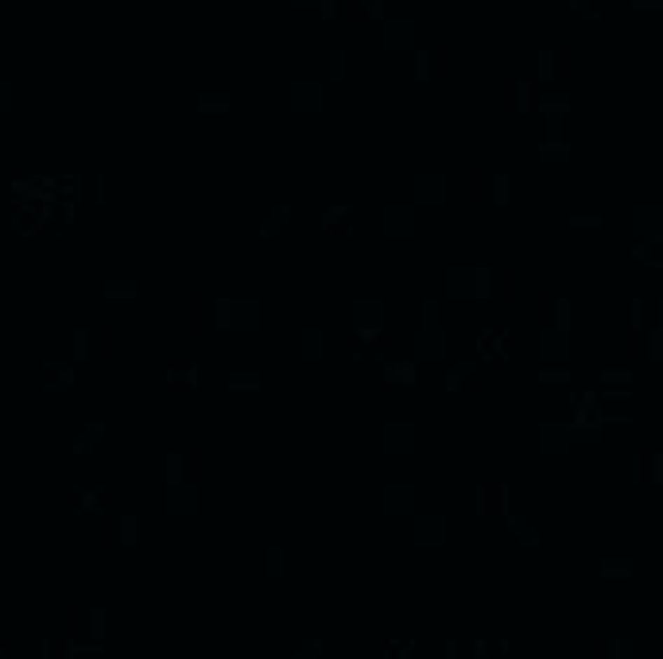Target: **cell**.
I'll return each instance as SVG.
<instances>
[{"label":"cell","instance_id":"obj_35","mask_svg":"<svg viewBox=\"0 0 663 659\" xmlns=\"http://www.w3.org/2000/svg\"><path fill=\"white\" fill-rule=\"evenodd\" d=\"M636 8H663V0H632Z\"/></svg>","mask_w":663,"mask_h":659},{"label":"cell","instance_id":"obj_20","mask_svg":"<svg viewBox=\"0 0 663 659\" xmlns=\"http://www.w3.org/2000/svg\"><path fill=\"white\" fill-rule=\"evenodd\" d=\"M384 380H400V384H412V380H415V365H412V361H403V365H392V368H388V373H384Z\"/></svg>","mask_w":663,"mask_h":659},{"label":"cell","instance_id":"obj_17","mask_svg":"<svg viewBox=\"0 0 663 659\" xmlns=\"http://www.w3.org/2000/svg\"><path fill=\"white\" fill-rule=\"evenodd\" d=\"M101 291L109 299H136V279H105Z\"/></svg>","mask_w":663,"mask_h":659},{"label":"cell","instance_id":"obj_4","mask_svg":"<svg viewBox=\"0 0 663 659\" xmlns=\"http://www.w3.org/2000/svg\"><path fill=\"white\" fill-rule=\"evenodd\" d=\"M380 43L384 50H415L419 47V24L415 20H400V16H384L380 20Z\"/></svg>","mask_w":663,"mask_h":659},{"label":"cell","instance_id":"obj_21","mask_svg":"<svg viewBox=\"0 0 663 659\" xmlns=\"http://www.w3.org/2000/svg\"><path fill=\"white\" fill-rule=\"evenodd\" d=\"M345 78V50H330V82Z\"/></svg>","mask_w":663,"mask_h":659},{"label":"cell","instance_id":"obj_28","mask_svg":"<svg viewBox=\"0 0 663 659\" xmlns=\"http://www.w3.org/2000/svg\"><path fill=\"white\" fill-rule=\"evenodd\" d=\"M571 226H574V229H589V226H601V217H594V214H578V217H571Z\"/></svg>","mask_w":663,"mask_h":659},{"label":"cell","instance_id":"obj_11","mask_svg":"<svg viewBox=\"0 0 663 659\" xmlns=\"http://www.w3.org/2000/svg\"><path fill=\"white\" fill-rule=\"evenodd\" d=\"M539 159L543 163H571V144H566V132L563 136H547L539 144Z\"/></svg>","mask_w":663,"mask_h":659},{"label":"cell","instance_id":"obj_3","mask_svg":"<svg viewBox=\"0 0 663 659\" xmlns=\"http://www.w3.org/2000/svg\"><path fill=\"white\" fill-rule=\"evenodd\" d=\"M384 318H388V303L384 299H377V295H372V299H353V326L361 330L365 342H377Z\"/></svg>","mask_w":663,"mask_h":659},{"label":"cell","instance_id":"obj_24","mask_svg":"<svg viewBox=\"0 0 663 659\" xmlns=\"http://www.w3.org/2000/svg\"><path fill=\"white\" fill-rule=\"evenodd\" d=\"M109 179L105 175H97V183H93V202H97V206H105V202H109Z\"/></svg>","mask_w":663,"mask_h":659},{"label":"cell","instance_id":"obj_16","mask_svg":"<svg viewBox=\"0 0 663 659\" xmlns=\"http://www.w3.org/2000/svg\"><path fill=\"white\" fill-rule=\"evenodd\" d=\"M473 373H477V361H473V357H462L458 365H450V368H446V388H458V384H462V380H470Z\"/></svg>","mask_w":663,"mask_h":659},{"label":"cell","instance_id":"obj_25","mask_svg":"<svg viewBox=\"0 0 663 659\" xmlns=\"http://www.w3.org/2000/svg\"><path fill=\"white\" fill-rule=\"evenodd\" d=\"M218 330H221V334H225V330H233V322H229V299H225V295L218 299Z\"/></svg>","mask_w":663,"mask_h":659},{"label":"cell","instance_id":"obj_34","mask_svg":"<svg viewBox=\"0 0 663 659\" xmlns=\"http://www.w3.org/2000/svg\"><path fill=\"white\" fill-rule=\"evenodd\" d=\"M62 388H67V384H62V380H59V376H55V380H47V384H43V392H47V396H55V392H62Z\"/></svg>","mask_w":663,"mask_h":659},{"label":"cell","instance_id":"obj_26","mask_svg":"<svg viewBox=\"0 0 663 659\" xmlns=\"http://www.w3.org/2000/svg\"><path fill=\"white\" fill-rule=\"evenodd\" d=\"M423 326H438V299H423Z\"/></svg>","mask_w":663,"mask_h":659},{"label":"cell","instance_id":"obj_7","mask_svg":"<svg viewBox=\"0 0 663 659\" xmlns=\"http://www.w3.org/2000/svg\"><path fill=\"white\" fill-rule=\"evenodd\" d=\"M412 345H415V361H446V353H450V334L438 330V326H419Z\"/></svg>","mask_w":663,"mask_h":659},{"label":"cell","instance_id":"obj_27","mask_svg":"<svg viewBox=\"0 0 663 659\" xmlns=\"http://www.w3.org/2000/svg\"><path fill=\"white\" fill-rule=\"evenodd\" d=\"M496 206H508V175H504V171H501V175H496Z\"/></svg>","mask_w":663,"mask_h":659},{"label":"cell","instance_id":"obj_5","mask_svg":"<svg viewBox=\"0 0 663 659\" xmlns=\"http://www.w3.org/2000/svg\"><path fill=\"white\" fill-rule=\"evenodd\" d=\"M415 229H419V214H415V206H407V202H392V206L380 209V233L384 237H415Z\"/></svg>","mask_w":663,"mask_h":659},{"label":"cell","instance_id":"obj_6","mask_svg":"<svg viewBox=\"0 0 663 659\" xmlns=\"http://www.w3.org/2000/svg\"><path fill=\"white\" fill-rule=\"evenodd\" d=\"M412 194H415V206H446V198H450V179L438 175V171H423V175H415Z\"/></svg>","mask_w":663,"mask_h":659},{"label":"cell","instance_id":"obj_23","mask_svg":"<svg viewBox=\"0 0 663 659\" xmlns=\"http://www.w3.org/2000/svg\"><path fill=\"white\" fill-rule=\"evenodd\" d=\"M12 105H16V90L12 82H0V113H12Z\"/></svg>","mask_w":663,"mask_h":659},{"label":"cell","instance_id":"obj_36","mask_svg":"<svg viewBox=\"0 0 663 659\" xmlns=\"http://www.w3.org/2000/svg\"><path fill=\"white\" fill-rule=\"evenodd\" d=\"M295 8H319V0H291Z\"/></svg>","mask_w":663,"mask_h":659},{"label":"cell","instance_id":"obj_10","mask_svg":"<svg viewBox=\"0 0 663 659\" xmlns=\"http://www.w3.org/2000/svg\"><path fill=\"white\" fill-rule=\"evenodd\" d=\"M229 322H233V330H260L264 326L260 299H229Z\"/></svg>","mask_w":663,"mask_h":659},{"label":"cell","instance_id":"obj_32","mask_svg":"<svg viewBox=\"0 0 663 659\" xmlns=\"http://www.w3.org/2000/svg\"><path fill=\"white\" fill-rule=\"evenodd\" d=\"M539 78H551V50H543V55H539Z\"/></svg>","mask_w":663,"mask_h":659},{"label":"cell","instance_id":"obj_19","mask_svg":"<svg viewBox=\"0 0 663 659\" xmlns=\"http://www.w3.org/2000/svg\"><path fill=\"white\" fill-rule=\"evenodd\" d=\"M43 373H55L62 384H74V368H70L62 357H43Z\"/></svg>","mask_w":663,"mask_h":659},{"label":"cell","instance_id":"obj_2","mask_svg":"<svg viewBox=\"0 0 663 659\" xmlns=\"http://www.w3.org/2000/svg\"><path fill=\"white\" fill-rule=\"evenodd\" d=\"M629 229L644 249L663 241V206H632L629 214Z\"/></svg>","mask_w":663,"mask_h":659},{"label":"cell","instance_id":"obj_9","mask_svg":"<svg viewBox=\"0 0 663 659\" xmlns=\"http://www.w3.org/2000/svg\"><path fill=\"white\" fill-rule=\"evenodd\" d=\"M536 353H539V361H571V353H574L571 330H559V326L543 330V334L536 338Z\"/></svg>","mask_w":663,"mask_h":659},{"label":"cell","instance_id":"obj_18","mask_svg":"<svg viewBox=\"0 0 663 659\" xmlns=\"http://www.w3.org/2000/svg\"><path fill=\"white\" fill-rule=\"evenodd\" d=\"M229 105H233V101H229L225 93H202L198 97V113H229Z\"/></svg>","mask_w":663,"mask_h":659},{"label":"cell","instance_id":"obj_15","mask_svg":"<svg viewBox=\"0 0 663 659\" xmlns=\"http://www.w3.org/2000/svg\"><path fill=\"white\" fill-rule=\"evenodd\" d=\"M539 443H543L547 450H559V446L574 443V438H571V426H559V423H543V426H539Z\"/></svg>","mask_w":663,"mask_h":659},{"label":"cell","instance_id":"obj_1","mask_svg":"<svg viewBox=\"0 0 663 659\" xmlns=\"http://www.w3.org/2000/svg\"><path fill=\"white\" fill-rule=\"evenodd\" d=\"M442 284H446V299H485L489 295V272L485 268L450 264Z\"/></svg>","mask_w":663,"mask_h":659},{"label":"cell","instance_id":"obj_33","mask_svg":"<svg viewBox=\"0 0 663 659\" xmlns=\"http://www.w3.org/2000/svg\"><path fill=\"white\" fill-rule=\"evenodd\" d=\"M369 16L377 20V24H380V20L388 16V8H384V0H377V4H372V8H369Z\"/></svg>","mask_w":663,"mask_h":659},{"label":"cell","instance_id":"obj_29","mask_svg":"<svg viewBox=\"0 0 663 659\" xmlns=\"http://www.w3.org/2000/svg\"><path fill=\"white\" fill-rule=\"evenodd\" d=\"M559 330H571V299H559Z\"/></svg>","mask_w":663,"mask_h":659},{"label":"cell","instance_id":"obj_30","mask_svg":"<svg viewBox=\"0 0 663 659\" xmlns=\"http://www.w3.org/2000/svg\"><path fill=\"white\" fill-rule=\"evenodd\" d=\"M652 361H663V330H652Z\"/></svg>","mask_w":663,"mask_h":659},{"label":"cell","instance_id":"obj_37","mask_svg":"<svg viewBox=\"0 0 663 659\" xmlns=\"http://www.w3.org/2000/svg\"><path fill=\"white\" fill-rule=\"evenodd\" d=\"M357 4H361V8H372V4H377V0H357Z\"/></svg>","mask_w":663,"mask_h":659},{"label":"cell","instance_id":"obj_14","mask_svg":"<svg viewBox=\"0 0 663 659\" xmlns=\"http://www.w3.org/2000/svg\"><path fill=\"white\" fill-rule=\"evenodd\" d=\"M384 446H392V450H407V446H415V426L392 423V426L384 431Z\"/></svg>","mask_w":663,"mask_h":659},{"label":"cell","instance_id":"obj_12","mask_svg":"<svg viewBox=\"0 0 663 659\" xmlns=\"http://www.w3.org/2000/svg\"><path fill=\"white\" fill-rule=\"evenodd\" d=\"M299 345H302V361H322V353H326V338H322V326H307L302 330V338H299Z\"/></svg>","mask_w":663,"mask_h":659},{"label":"cell","instance_id":"obj_31","mask_svg":"<svg viewBox=\"0 0 663 659\" xmlns=\"http://www.w3.org/2000/svg\"><path fill=\"white\" fill-rule=\"evenodd\" d=\"M601 380H613V384L632 380V368H609V373H601Z\"/></svg>","mask_w":663,"mask_h":659},{"label":"cell","instance_id":"obj_13","mask_svg":"<svg viewBox=\"0 0 663 659\" xmlns=\"http://www.w3.org/2000/svg\"><path fill=\"white\" fill-rule=\"evenodd\" d=\"M291 217H295V209L287 206V202H279V206H276V209H272V214L260 221V237H264V241H268V237H276L279 229H284L287 221H291Z\"/></svg>","mask_w":663,"mask_h":659},{"label":"cell","instance_id":"obj_8","mask_svg":"<svg viewBox=\"0 0 663 659\" xmlns=\"http://www.w3.org/2000/svg\"><path fill=\"white\" fill-rule=\"evenodd\" d=\"M322 82H314V78H302V82H291V90H287V109L291 113H322Z\"/></svg>","mask_w":663,"mask_h":659},{"label":"cell","instance_id":"obj_22","mask_svg":"<svg viewBox=\"0 0 663 659\" xmlns=\"http://www.w3.org/2000/svg\"><path fill=\"white\" fill-rule=\"evenodd\" d=\"M229 388H260L256 373H229Z\"/></svg>","mask_w":663,"mask_h":659}]
</instances>
